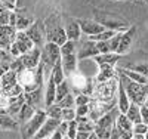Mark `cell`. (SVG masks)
<instances>
[{
    "instance_id": "33",
    "label": "cell",
    "mask_w": 148,
    "mask_h": 139,
    "mask_svg": "<svg viewBox=\"0 0 148 139\" xmlns=\"http://www.w3.org/2000/svg\"><path fill=\"white\" fill-rule=\"evenodd\" d=\"M77 112L76 108H62V120L64 121H73L76 120Z\"/></svg>"
},
{
    "instance_id": "47",
    "label": "cell",
    "mask_w": 148,
    "mask_h": 139,
    "mask_svg": "<svg viewBox=\"0 0 148 139\" xmlns=\"http://www.w3.org/2000/svg\"><path fill=\"white\" fill-rule=\"evenodd\" d=\"M120 139H123V138H120Z\"/></svg>"
},
{
    "instance_id": "36",
    "label": "cell",
    "mask_w": 148,
    "mask_h": 139,
    "mask_svg": "<svg viewBox=\"0 0 148 139\" xmlns=\"http://www.w3.org/2000/svg\"><path fill=\"white\" fill-rule=\"evenodd\" d=\"M148 130V124H145L144 121L133 124V135H145Z\"/></svg>"
},
{
    "instance_id": "38",
    "label": "cell",
    "mask_w": 148,
    "mask_h": 139,
    "mask_svg": "<svg viewBox=\"0 0 148 139\" xmlns=\"http://www.w3.org/2000/svg\"><path fill=\"white\" fill-rule=\"evenodd\" d=\"M98 50L99 53H110L111 52V47H110V40L108 42H96Z\"/></svg>"
},
{
    "instance_id": "20",
    "label": "cell",
    "mask_w": 148,
    "mask_h": 139,
    "mask_svg": "<svg viewBox=\"0 0 148 139\" xmlns=\"http://www.w3.org/2000/svg\"><path fill=\"white\" fill-rule=\"evenodd\" d=\"M18 83V73L16 71H8L2 74V90H6L9 87L15 86Z\"/></svg>"
},
{
    "instance_id": "15",
    "label": "cell",
    "mask_w": 148,
    "mask_h": 139,
    "mask_svg": "<svg viewBox=\"0 0 148 139\" xmlns=\"http://www.w3.org/2000/svg\"><path fill=\"white\" fill-rule=\"evenodd\" d=\"M120 53H116V52H110V53H99L96 55L93 59V62L99 67V65H104V64H108V65H116L117 61L120 59Z\"/></svg>"
},
{
    "instance_id": "37",
    "label": "cell",
    "mask_w": 148,
    "mask_h": 139,
    "mask_svg": "<svg viewBox=\"0 0 148 139\" xmlns=\"http://www.w3.org/2000/svg\"><path fill=\"white\" fill-rule=\"evenodd\" d=\"M76 112H77V117H88L90 114V105H77Z\"/></svg>"
},
{
    "instance_id": "9",
    "label": "cell",
    "mask_w": 148,
    "mask_h": 139,
    "mask_svg": "<svg viewBox=\"0 0 148 139\" xmlns=\"http://www.w3.org/2000/svg\"><path fill=\"white\" fill-rule=\"evenodd\" d=\"M96 55H99V50H98V46H96V42L93 40H86L82 47H79V52H77V56L79 59H88V58H95Z\"/></svg>"
},
{
    "instance_id": "25",
    "label": "cell",
    "mask_w": 148,
    "mask_h": 139,
    "mask_svg": "<svg viewBox=\"0 0 148 139\" xmlns=\"http://www.w3.org/2000/svg\"><path fill=\"white\" fill-rule=\"evenodd\" d=\"M67 95H70V84L68 81H62V83H59L56 86V102H59V101H62Z\"/></svg>"
},
{
    "instance_id": "39",
    "label": "cell",
    "mask_w": 148,
    "mask_h": 139,
    "mask_svg": "<svg viewBox=\"0 0 148 139\" xmlns=\"http://www.w3.org/2000/svg\"><path fill=\"white\" fill-rule=\"evenodd\" d=\"M133 70H136V71H139V73L145 74L147 77H148V64H139V65H135V67H133Z\"/></svg>"
},
{
    "instance_id": "45",
    "label": "cell",
    "mask_w": 148,
    "mask_h": 139,
    "mask_svg": "<svg viewBox=\"0 0 148 139\" xmlns=\"http://www.w3.org/2000/svg\"><path fill=\"white\" fill-rule=\"evenodd\" d=\"M9 2H12V3H15V0H9Z\"/></svg>"
},
{
    "instance_id": "18",
    "label": "cell",
    "mask_w": 148,
    "mask_h": 139,
    "mask_svg": "<svg viewBox=\"0 0 148 139\" xmlns=\"http://www.w3.org/2000/svg\"><path fill=\"white\" fill-rule=\"evenodd\" d=\"M36 112H37V108L25 102V104L22 105V108H21V111H19V114H18V120H19V123L27 124V123L34 117Z\"/></svg>"
},
{
    "instance_id": "35",
    "label": "cell",
    "mask_w": 148,
    "mask_h": 139,
    "mask_svg": "<svg viewBox=\"0 0 148 139\" xmlns=\"http://www.w3.org/2000/svg\"><path fill=\"white\" fill-rule=\"evenodd\" d=\"M10 14H12L10 9H6V8H2V9H0V24H2V25H9Z\"/></svg>"
},
{
    "instance_id": "44",
    "label": "cell",
    "mask_w": 148,
    "mask_h": 139,
    "mask_svg": "<svg viewBox=\"0 0 148 139\" xmlns=\"http://www.w3.org/2000/svg\"><path fill=\"white\" fill-rule=\"evenodd\" d=\"M145 139H148V130H147V133H145Z\"/></svg>"
},
{
    "instance_id": "43",
    "label": "cell",
    "mask_w": 148,
    "mask_h": 139,
    "mask_svg": "<svg viewBox=\"0 0 148 139\" xmlns=\"http://www.w3.org/2000/svg\"><path fill=\"white\" fill-rule=\"evenodd\" d=\"M132 139H145V135H133Z\"/></svg>"
},
{
    "instance_id": "13",
    "label": "cell",
    "mask_w": 148,
    "mask_h": 139,
    "mask_svg": "<svg viewBox=\"0 0 148 139\" xmlns=\"http://www.w3.org/2000/svg\"><path fill=\"white\" fill-rule=\"evenodd\" d=\"M56 83L49 77L47 79V81H46V89H45V107L47 108V107H51V105H53V104H56Z\"/></svg>"
},
{
    "instance_id": "24",
    "label": "cell",
    "mask_w": 148,
    "mask_h": 139,
    "mask_svg": "<svg viewBox=\"0 0 148 139\" xmlns=\"http://www.w3.org/2000/svg\"><path fill=\"white\" fill-rule=\"evenodd\" d=\"M116 33H117V31H114V30H105V31H102V33H99V34L88 36V39H89V40H93V42H108V40H111V39L116 36Z\"/></svg>"
},
{
    "instance_id": "22",
    "label": "cell",
    "mask_w": 148,
    "mask_h": 139,
    "mask_svg": "<svg viewBox=\"0 0 148 139\" xmlns=\"http://www.w3.org/2000/svg\"><path fill=\"white\" fill-rule=\"evenodd\" d=\"M126 116L130 118V121L133 123V124H136V123H141L142 121V116H141V105H138V104H130V107H129V110H127V112H126Z\"/></svg>"
},
{
    "instance_id": "31",
    "label": "cell",
    "mask_w": 148,
    "mask_h": 139,
    "mask_svg": "<svg viewBox=\"0 0 148 139\" xmlns=\"http://www.w3.org/2000/svg\"><path fill=\"white\" fill-rule=\"evenodd\" d=\"M93 101V98L88 93H84V92H80L76 95V107L77 105H89L90 102Z\"/></svg>"
},
{
    "instance_id": "26",
    "label": "cell",
    "mask_w": 148,
    "mask_h": 139,
    "mask_svg": "<svg viewBox=\"0 0 148 139\" xmlns=\"http://www.w3.org/2000/svg\"><path fill=\"white\" fill-rule=\"evenodd\" d=\"M34 24L33 18H27V16H22L18 15V21H16V30L18 31H27L31 25Z\"/></svg>"
},
{
    "instance_id": "12",
    "label": "cell",
    "mask_w": 148,
    "mask_h": 139,
    "mask_svg": "<svg viewBox=\"0 0 148 139\" xmlns=\"http://www.w3.org/2000/svg\"><path fill=\"white\" fill-rule=\"evenodd\" d=\"M130 104H132V101H130V98H129V95H127V92H126V89H125V86H123L120 81H119V90H117V108L120 110V112H127V110H129V107H130Z\"/></svg>"
},
{
    "instance_id": "34",
    "label": "cell",
    "mask_w": 148,
    "mask_h": 139,
    "mask_svg": "<svg viewBox=\"0 0 148 139\" xmlns=\"http://www.w3.org/2000/svg\"><path fill=\"white\" fill-rule=\"evenodd\" d=\"M121 33L123 31H117L116 36L113 37V39L110 40V47H111V52H116L119 50V46H120V40H121Z\"/></svg>"
},
{
    "instance_id": "4",
    "label": "cell",
    "mask_w": 148,
    "mask_h": 139,
    "mask_svg": "<svg viewBox=\"0 0 148 139\" xmlns=\"http://www.w3.org/2000/svg\"><path fill=\"white\" fill-rule=\"evenodd\" d=\"M67 40H68V36L62 25L55 24L52 27H49V25L46 27V42H52V43L62 46Z\"/></svg>"
},
{
    "instance_id": "5",
    "label": "cell",
    "mask_w": 148,
    "mask_h": 139,
    "mask_svg": "<svg viewBox=\"0 0 148 139\" xmlns=\"http://www.w3.org/2000/svg\"><path fill=\"white\" fill-rule=\"evenodd\" d=\"M42 50H43V47L36 46L33 50H30L28 53L22 55L21 59L24 62V67L25 68H37L39 67L42 64Z\"/></svg>"
},
{
    "instance_id": "14",
    "label": "cell",
    "mask_w": 148,
    "mask_h": 139,
    "mask_svg": "<svg viewBox=\"0 0 148 139\" xmlns=\"http://www.w3.org/2000/svg\"><path fill=\"white\" fill-rule=\"evenodd\" d=\"M117 77V71L114 70V65H99V71H98L95 80L96 81H107V80H113Z\"/></svg>"
},
{
    "instance_id": "17",
    "label": "cell",
    "mask_w": 148,
    "mask_h": 139,
    "mask_svg": "<svg viewBox=\"0 0 148 139\" xmlns=\"http://www.w3.org/2000/svg\"><path fill=\"white\" fill-rule=\"evenodd\" d=\"M121 74H125L127 79L133 80V81H136V83H141V84H148V77L145 74L136 71V70H133V68H121L119 70Z\"/></svg>"
},
{
    "instance_id": "41",
    "label": "cell",
    "mask_w": 148,
    "mask_h": 139,
    "mask_svg": "<svg viewBox=\"0 0 148 139\" xmlns=\"http://www.w3.org/2000/svg\"><path fill=\"white\" fill-rule=\"evenodd\" d=\"M89 136H90V133H89V132H80V130H79V133H77L76 139H88Z\"/></svg>"
},
{
    "instance_id": "28",
    "label": "cell",
    "mask_w": 148,
    "mask_h": 139,
    "mask_svg": "<svg viewBox=\"0 0 148 139\" xmlns=\"http://www.w3.org/2000/svg\"><path fill=\"white\" fill-rule=\"evenodd\" d=\"M25 101H27V104L37 107L40 102V89L33 90V92H25Z\"/></svg>"
},
{
    "instance_id": "23",
    "label": "cell",
    "mask_w": 148,
    "mask_h": 139,
    "mask_svg": "<svg viewBox=\"0 0 148 139\" xmlns=\"http://www.w3.org/2000/svg\"><path fill=\"white\" fill-rule=\"evenodd\" d=\"M18 121L15 120L14 116L10 114H2V130H12V129H16L18 127Z\"/></svg>"
},
{
    "instance_id": "6",
    "label": "cell",
    "mask_w": 148,
    "mask_h": 139,
    "mask_svg": "<svg viewBox=\"0 0 148 139\" xmlns=\"http://www.w3.org/2000/svg\"><path fill=\"white\" fill-rule=\"evenodd\" d=\"M61 121H62V120L47 117V120L45 121V124L40 127V130L34 135V138H33V139H47V138H51V135L58 129V126H59V123H61Z\"/></svg>"
},
{
    "instance_id": "21",
    "label": "cell",
    "mask_w": 148,
    "mask_h": 139,
    "mask_svg": "<svg viewBox=\"0 0 148 139\" xmlns=\"http://www.w3.org/2000/svg\"><path fill=\"white\" fill-rule=\"evenodd\" d=\"M71 81H73V89L77 90L79 93L80 92H84L86 87H88V79L82 74H73L71 75Z\"/></svg>"
},
{
    "instance_id": "3",
    "label": "cell",
    "mask_w": 148,
    "mask_h": 139,
    "mask_svg": "<svg viewBox=\"0 0 148 139\" xmlns=\"http://www.w3.org/2000/svg\"><path fill=\"white\" fill-rule=\"evenodd\" d=\"M47 120V114L45 110H37V112L34 114V117L25 124V136L27 139H33L34 135L40 130V127L45 124V121Z\"/></svg>"
},
{
    "instance_id": "1",
    "label": "cell",
    "mask_w": 148,
    "mask_h": 139,
    "mask_svg": "<svg viewBox=\"0 0 148 139\" xmlns=\"http://www.w3.org/2000/svg\"><path fill=\"white\" fill-rule=\"evenodd\" d=\"M117 90H119V80L116 79L107 81L95 80L92 98L96 101H101V102H113V101H117Z\"/></svg>"
},
{
    "instance_id": "19",
    "label": "cell",
    "mask_w": 148,
    "mask_h": 139,
    "mask_svg": "<svg viewBox=\"0 0 148 139\" xmlns=\"http://www.w3.org/2000/svg\"><path fill=\"white\" fill-rule=\"evenodd\" d=\"M49 77H51L56 84L67 80V75L64 73V68H62V61H58L56 64L52 67V71H51V75H49Z\"/></svg>"
},
{
    "instance_id": "46",
    "label": "cell",
    "mask_w": 148,
    "mask_h": 139,
    "mask_svg": "<svg viewBox=\"0 0 148 139\" xmlns=\"http://www.w3.org/2000/svg\"><path fill=\"white\" fill-rule=\"evenodd\" d=\"M64 139H70V138H68V136H65V138H64Z\"/></svg>"
},
{
    "instance_id": "29",
    "label": "cell",
    "mask_w": 148,
    "mask_h": 139,
    "mask_svg": "<svg viewBox=\"0 0 148 139\" xmlns=\"http://www.w3.org/2000/svg\"><path fill=\"white\" fill-rule=\"evenodd\" d=\"M77 42L74 40H67L62 46H61V52L62 55H71V53H77Z\"/></svg>"
},
{
    "instance_id": "40",
    "label": "cell",
    "mask_w": 148,
    "mask_h": 139,
    "mask_svg": "<svg viewBox=\"0 0 148 139\" xmlns=\"http://www.w3.org/2000/svg\"><path fill=\"white\" fill-rule=\"evenodd\" d=\"M58 130L67 136V132H68V121H64V120L61 121V123H59V126H58Z\"/></svg>"
},
{
    "instance_id": "11",
    "label": "cell",
    "mask_w": 148,
    "mask_h": 139,
    "mask_svg": "<svg viewBox=\"0 0 148 139\" xmlns=\"http://www.w3.org/2000/svg\"><path fill=\"white\" fill-rule=\"evenodd\" d=\"M27 34H28L30 39L34 42L36 46H39V47L45 46V43H46V31H40L39 24L37 22H34L31 27L27 30Z\"/></svg>"
},
{
    "instance_id": "10",
    "label": "cell",
    "mask_w": 148,
    "mask_h": 139,
    "mask_svg": "<svg viewBox=\"0 0 148 139\" xmlns=\"http://www.w3.org/2000/svg\"><path fill=\"white\" fill-rule=\"evenodd\" d=\"M62 61V68H64V73L67 77H71L73 74H76L77 71V64H79V56L77 53H71V55H62L61 58Z\"/></svg>"
},
{
    "instance_id": "7",
    "label": "cell",
    "mask_w": 148,
    "mask_h": 139,
    "mask_svg": "<svg viewBox=\"0 0 148 139\" xmlns=\"http://www.w3.org/2000/svg\"><path fill=\"white\" fill-rule=\"evenodd\" d=\"M80 27L83 34L86 36H95V34H99L102 31H105L107 28L99 22V21H93V19H80Z\"/></svg>"
},
{
    "instance_id": "16",
    "label": "cell",
    "mask_w": 148,
    "mask_h": 139,
    "mask_svg": "<svg viewBox=\"0 0 148 139\" xmlns=\"http://www.w3.org/2000/svg\"><path fill=\"white\" fill-rule=\"evenodd\" d=\"M65 31H67V36H68V40H74V42H79L82 34H83L79 21H70L65 27Z\"/></svg>"
},
{
    "instance_id": "8",
    "label": "cell",
    "mask_w": 148,
    "mask_h": 139,
    "mask_svg": "<svg viewBox=\"0 0 148 139\" xmlns=\"http://www.w3.org/2000/svg\"><path fill=\"white\" fill-rule=\"evenodd\" d=\"M135 33H136V28L135 27H129L126 31L121 33V40H120V46H119L117 53L125 55V53L129 52V49L132 46V42L135 39Z\"/></svg>"
},
{
    "instance_id": "2",
    "label": "cell",
    "mask_w": 148,
    "mask_h": 139,
    "mask_svg": "<svg viewBox=\"0 0 148 139\" xmlns=\"http://www.w3.org/2000/svg\"><path fill=\"white\" fill-rule=\"evenodd\" d=\"M123 86L130 98V101L133 104H138V105H142L145 104V101L148 98V84H141V83H136L130 79H127L125 74L120 73V80H119Z\"/></svg>"
},
{
    "instance_id": "42",
    "label": "cell",
    "mask_w": 148,
    "mask_h": 139,
    "mask_svg": "<svg viewBox=\"0 0 148 139\" xmlns=\"http://www.w3.org/2000/svg\"><path fill=\"white\" fill-rule=\"evenodd\" d=\"M88 139H101V138H99V136H98V135H96L95 132H92V133H90V136H89Z\"/></svg>"
},
{
    "instance_id": "32",
    "label": "cell",
    "mask_w": 148,
    "mask_h": 139,
    "mask_svg": "<svg viewBox=\"0 0 148 139\" xmlns=\"http://www.w3.org/2000/svg\"><path fill=\"white\" fill-rule=\"evenodd\" d=\"M79 133V121L77 120H73V121H68V132H67V136L70 139H76Z\"/></svg>"
},
{
    "instance_id": "27",
    "label": "cell",
    "mask_w": 148,
    "mask_h": 139,
    "mask_svg": "<svg viewBox=\"0 0 148 139\" xmlns=\"http://www.w3.org/2000/svg\"><path fill=\"white\" fill-rule=\"evenodd\" d=\"M46 114H47V117H51V118L62 120V107H59L58 104H53V105L46 108Z\"/></svg>"
},
{
    "instance_id": "30",
    "label": "cell",
    "mask_w": 148,
    "mask_h": 139,
    "mask_svg": "<svg viewBox=\"0 0 148 139\" xmlns=\"http://www.w3.org/2000/svg\"><path fill=\"white\" fill-rule=\"evenodd\" d=\"M59 107L62 108H76V96L74 95H67L62 101H59V102H56Z\"/></svg>"
}]
</instances>
